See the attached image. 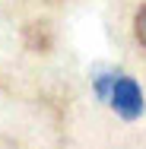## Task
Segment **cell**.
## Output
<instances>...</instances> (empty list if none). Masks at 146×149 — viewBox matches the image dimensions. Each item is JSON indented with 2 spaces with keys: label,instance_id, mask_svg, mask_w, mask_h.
Wrapping results in <instances>:
<instances>
[{
  "label": "cell",
  "instance_id": "obj_1",
  "mask_svg": "<svg viewBox=\"0 0 146 149\" xmlns=\"http://www.w3.org/2000/svg\"><path fill=\"white\" fill-rule=\"evenodd\" d=\"M98 92H102V98L111 102V108H115L117 114L127 118V120H133L140 111H143V92L137 89V83L127 79V76L98 79Z\"/></svg>",
  "mask_w": 146,
  "mask_h": 149
},
{
  "label": "cell",
  "instance_id": "obj_2",
  "mask_svg": "<svg viewBox=\"0 0 146 149\" xmlns=\"http://www.w3.org/2000/svg\"><path fill=\"white\" fill-rule=\"evenodd\" d=\"M137 38H140V45L146 48V6L137 13Z\"/></svg>",
  "mask_w": 146,
  "mask_h": 149
}]
</instances>
